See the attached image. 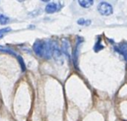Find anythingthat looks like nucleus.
Segmentation results:
<instances>
[{"instance_id": "f03ea898", "label": "nucleus", "mask_w": 127, "mask_h": 121, "mask_svg": "<svg viewBox=\"0 0 127 121\" xmlns=\"http://www.w3.org/2000/svg\"><path fill=\"white\" fill-rule=\"evenodd\" d=\"M84 42V38L81 36H77V41H76V46L75 49L72 51V62L75 67L78 69V54H79V48L80 45Z\"/></svg>"}, {"instance_id": "423d86ee", "label": "nucleus", "mask_w": 127, "mask_h": 121, "mask_svg": "<svg viewBox=\"0 0 127 121\" xmlns=\"http://www.w3.org/2000/svg\"><path fill=\"white\" fill-rule=\"evenodd\" d=\"M44 40H37L33 44V51L37 56L43 57L44 55Z\"/></svg>"}, {"instance_id": "6e6552de", "label": "nucleus", "mask_w": 127, "mask_h": 121, "mask_svg": "<svg viewBox=\"0 0 127 121\" xmlns=\"http://www.w3.org/2000/svg\"><path fill=\"white\" fill-rule=\"evenodd\" d=\"M104 49V45L102 44V40H101V36H97V41L95 42V45L93 47V49L95 52H98V51L102 50Z\"/></svg>"}, {"instance_id": "f257e3e1", "label": "nucleus", "mask_w": 127, "mask_h": 121, "mask_svg": "<svg viewBox=\"0 0 127 121\" xmlns=\"http://www.w3.org/2000/svg\"><path fill=\"white\" fill-rule=\"evenodd\" d=\"M97 11L102 16H110L112 14L113 8L111 4L107 2H100L97 5Z\"/></svg>"}, {"instance_id": "1a4fd4ad", "label": "nucleus", "mask_w": 127, "mask_h": 121, "mask_svg": "<svg viewBox=\"0 0 127 121\" xmlns=\"http://www.w3.org/2000/svg\"><path fill=\"white\" fill-rule=\"evenodd\" d=\"M78 4H79V5L81 6V7L88 9V8H90L92 5H93L94 2H93V0H80V1H78Z\"/></svg>"}, {"instance_id": "9d476101", "label": "nucleus", "mask_w": 127, "mask_h": 121, "mask_svg": "<svg viewBox=\"0 0 127 121\" xmlns=\"http://www.w3.org/2000/svg\"><path fill=\"white\" fill-rule=\"evenodd\" d=\"M0 52H3V53H7V54H12V55L16 56L18 54H16V53L14 52V51L12 50V49H8V48H5V47H3V46H0Z\"/></svg>"}, {"instance_id": "20e7f679", "label": "nucleus", "mask_w": 127, "mask_h": 121, "mask_svg": "<svg viewBox=\"0 0 127 121\" xmlns=\"http://www.w3.org/2000/svg\"><path fill=\"white\" fill-rule=\"evenodd\" d=\"M52 57L54 58V60L57 62H59L60 64L63 63V58H62V52L61 49H59L58 43L56 42H52Z\"/></svg>"}, {"instance_id": "ddd939ff", "label": "nucleus", "mask_w": 127, "mask_h": 121, "mask_svg": "<svg viewBox=\"0 0 127 121\" xmlns=\"http://www.w3.org/2000/svg\"><path fill=\"white\" fill-rule=\"evenodd\" d=\"M17 58H18V62H19V64H20V66H21V69H22V71L23 72H25V62H24V59L21 57L20 55H17Z\"/></svg>"}, {"instance_id": "7ed1b4c3", "label": "nucleus", "mask_w": 127, "mask_h": 121, "mask_svg": "<svg viewBox=\"0 0 127 121\" xmlns=\"http://www.w3.org/2000/svg\"><path fill=\"white\" fill-rule=\"evenodd\" d=\"M63 7V3L61 2H51L46 5L45 7V12L49 13V14H52V13L58 12Z\"/></svg>"}, {"instance_id": "0eeeda50", "label": "nucleus", "mask_w": 127, "mask_h": 121, "mask_svg": "<svg viewBox=\"0 0 127 121\" xmlns=\"http://www.w3.org/2000/svg\"><path fill=\"white\" fill-rule=\"evenodd\" d=\"M114 50L118 52L120 54L124 56L125 60L127 62V42H123L121 43H119L118 45L114 46Z\"/></svg>"}, {"instance_id": "39448f33", "label": "nucleus", "mask_w": 127, "mask_h": 121, "mask_svg": "<svg viewBox=\"0 0 127 121\" xmlns=\"http://www.w3.org/2000/svg\"><path fill=\"white\" fill-rule=\"evenodd\" d=\"M61 52H63L65 54L67 58H71V43L68 38H63L62 39V43H61Z\"/></svg>"}, {"instance_id": "f8f14e48", "label": "nucleus", "mask_w": 127, "mask_h": 121, "mask_svg": "<svg viewBox=\"0 0 127 121\" xmlns=\"http://www.w3.org/2000/svg\"><path fill=\"white\" fill-rule=\"evenodd\" d=\"M10 23V18L8 17L4 16V14H0V24L5 25Z\"/></svg>"}, {"instance_id": "4468645a", "label": "nucleus", "mask_w": 127, "mask_h": 121, "mask_svg": "<svg viewBox=\"0 0 127 121\" xmlns=\"http://www.w3.org/2000/svg\"><path fill=\"white\" fill-rule=\"evenodd\" d=\"M11 30V28H4V29H1L0 30V35H4V33H8V32H10Z\"/></svg>"}, {"instance_id": "9b49d317", "label": "nucleus", "mask_w": 127, "mask_h": 121, "mask_svg": "<svg viewBox=\"0 0 127 121\" xmlns=\"http://www.w3.org/2000/svg\"><path fill=\"white\" fill-rule=\"evenodd\" d=\"M77 23L79 25H84V26H89L92 23V21L89 19H84V18H80L77 21Z\"/></svg>"}, {"instance_id": "2eb2a0df", "label": "nucleus", "mask_w": 127, "mask_h": 121, "mask_svg": "<svg viewBox=\"0 0 127 121\" xmlns=\"http://www.w3.org/2000/svg\"><path fill=\"white\" fill-rule=\"evenodd\" d=\"M3 36H4V35H0V38H2Z\"/></svg>"}]
</instances>
